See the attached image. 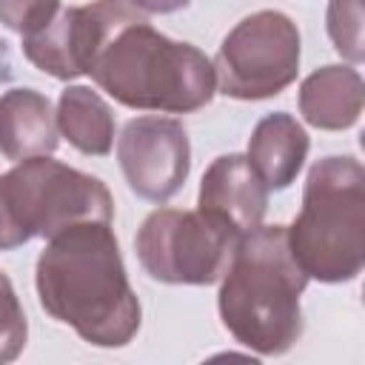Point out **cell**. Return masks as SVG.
<instances>
[{
  "label": "cell",
  "mask_w": 365,
  "mask_h": 365,
  "mask_svg": "<svg viewBox=\"0 0 365 365\" xmlns=\"http://www.w3.org/2000/svg\"><path fill=\"white\" fill-rule=\"evenodd\" d=\"M131 3L137 11H148V14H171L188 6V0H125Z\"/></svg>",
  "instance_id": "obj_18"
},
{
  "label": "cell",
  "mask_w": 365,
  "mask_h": 365,
  "mask_svg": "<svg viewBox=\"0 0 365 365\" xmlns=\"http://www.w3.org/2000/svg\"><path fill=\"white\" fill-rule=\"evenodd\" d=\"M362 77L351 66H325L299 86V111L314 128H351L362 114Z\"/></svg>",
  "instance_id": "obj_12"
},
{
  "label": "cell",
  "mask_w": 365,
  "mask_h": 365,
  "mask_svg": "<svg viewBox=\"0 0 365 365\" xmlns=\"http://www.w3.org/2000/svg\"><path fill=\"white\" fill-rule=\"evenodd\" d=\"M240 237L242 231L211 211L157 208L143 220L134 248L151 279L211 285L225 274Z\"/></svg>",
  "instance_id": "obj_6"
},
{
  "label": "cell",
  "mask_w": 365,
  "mask_h": 365,
  "mask_svg": "<svg viewBox=\"0 0 365 365\" xmlns=\"http://www.w3.org/2000/svg\"><path fill=\"white\" fill-rule=\"evenodd\" d=\"M299 268L319 282H348L365 265V171L354 157H325L305 180L302 208L288 228Z\"/></svg>",
  "instance_id": "obj_4"
},
{
  "label": "cell",
  "mask_w": 365,
  "mask_h": 365,
  "mask_svg": "<svg viewBox=\"0 0 365 365\" xmlns=\"http://www.w3.org/2000/svg\"><path fill=\"white\" fill-rule=\"evenodd\" d=\"M145 20L125 0H94L88 6L60 9L43 29L23 37V54L40 71L71 80L91 74L103 48L131 23Z\"/></svg>",
  "instance_id": "obj_8"
},
{
  "label": "cell",
  "mask_w": 365,
  "mask_h": 365,
  "mask_svg": "<svg viewBox=\"0 0 365 365\" xmlns=\"http://www.w3.org/2000/svg\"><path fill=\"white\" fill-rule=\"evenodd\" d=\"M299 31L282 11H254L240 20L214 57L222 94L234 100H265L297 80Z\"/></svg>",
  "instance_id": "obj_7"
},
{
  "label": "cell",
  "mask_w": 365,
  "mask_h": 365,
  "mask_svg": "<svg viewBox=\"0 0 365 365\" xmlns=\"http://www.w3.org/2000/svg\"><path fill=\"white\" fill-rule=\"evenodd\" d=\"M108 188L77 168L48 157L20 160L0 174V251L34 237H54L77 222H111Z\"/></svg>",
  "instance_id": "obj_5"
},
{
  "label": "cell",
  "mask_w": 365,
  "mask_h": 365,
  "mask_svg": "<svg viewBox=\"0 0 365 365\" xmlns=\"http://www.w3.org/2000/svg\"><path fill=\"white\" fill-rule=\"evenodd\" d=\"M26 314L14 294L11 279L0 271V362H11L26 345Z\"/></svg>",
  "instance_id": "obj_16"
},
{
  "label": "cell",
  "mask_w": 365,
  "mask_h": 365,
  "mask_svg": "<svg viewBox=\"0 0 365 365\" xmlns=\"http://www.w3.org/2000/svg\"><path fill=\"white\" fill-rule=\"evenodd\" d=\"M34 282L43 311L97 348H123L140 328L111 222H77L48 237Z\"/></svg>",
  "instance_id": "obj_1"
},
{
  "label": "cell",
  "mask_w": 365,
  "mask_h": 365,
  "mask_svg": "<svg viewBox=\"0 0 365 365\" xmlns=\"http://www.w3.org/2000/svg\"><path fill=\"white\" fill-rule=\"evenodd\" d=\"M94 83L117 103L140 111L188 114L217 91L214 63L191 43H177L148 20L125 26L97 57Z\"/></svg>",
  "instance_id": "obj_3"
},
{
  "label": "cell",
  "mask_w": 365,
  "mask_h": 365,
  "mask_svg": "<svg viewBox=\"0 0 365 365\" xmlns=\"http://www.w3.org/2000/svg\"><path fill=\"white\" fill-rule=\"evenodd\" d=\"M328 37L348 63H362V0L328 3Z\"/></svg>",
  "instance_id": "obj_15"
},
{
  "label": "cell",
  "mask_w": 365,
  "mask_h": 365,
  "mask_svg": "<svg viewBox=\"0 0 365 365\" xmlns=\"http://www.w3.org/2000/svg\"><path fill=\"white\" fill-rule=\"evenodd\" d=\"M308 145L305 128L291 114L277 111L257 123L248 140V163L268 188L279 191L297 180L308 157Z\"/></svg>",
  "instance_id": "obj_13"
},
{
  "label": "cell",
  "mask_w": 365,
  "mask_h": 365,
  "mask_svg": "<svg viewBox=\"0 0 365 365\" xmlns=\"http://www.w3.org/2000/svg\"><path fill=\"white\" fill-rule=\"evenodd\" d=\"M200 208L228 220L237 231H251L262 222L268 208V185L259 180L248 157H217L200 182Z\"/></svg>",
  "instance_id": "obj_10"
},
{
  "label": "cell",
  "mask_w": 365,
  "mask_h": 365,
  "mask_svg": "<svg viewBox=\"0 0 365 365\" xmlns=\"http://www.w3.org/2000/svg\"><path fill=\"white\" fill-rule=\"evenodd\" d=\"M60 134L83 154L103 157L114 143V114L88 86H68L57 103Z\"/></svg>",
  "instance_id": "obj_14"
},
{
  "label": "cell",
  "mask_w": 365,
  "mask_h": 365,
  "mask_svg": "<svg viewBox=\"0 0 365 365\" xmlns=\"http://www.w3.org/2000/svg\"><path fill=\"white\" fill-rule=\"evenodd\" d=\"M220 279V317L240 345L277 356L299 339L308 274L288 248L285 225L259 222L245 231Z\"/></svg>",
  "instance_id": "obj_2"
},
{
  "label": "cell",
  "mask_w": 365,
  "mask_h": 365,
  "mask_svg": "<svg viewBox=\"0 0 365 365\" xmlns=\"http://www.w3.org/2000/svg\"><path fill=\"white\" fill-rule=\"evenodd\" d=\"M117 160L128 188L151 202L171 200L191 168V145L180 120L137 117L117 140Z\"/></svg>",
  "instance_id": "obj_9"
},
{
  "label": "cell",
  "mask_w": 365,
  "mask_h": 365,
  "mask_svg": "<svg viewBox=\"0 0 365 365\" xmlns=\"http://www.w3.org/2000/svg\"><path fill=\"white\" fill-rule=\"evenodd\" d=\"M57 111L34 88H11L0 97V151L6 160L48 157L57 148Z\"/></svg>",
  "instance_id": "obj_11"
},
{
  "label": "cell",
  "mask_w": 365,
  "mask_h": 365,
  "mask_svg": "<svg viewBox=\"0 0 365 365\" xmlns=\"http://www.w3.org/2000/svg\"><path fill=\"white\" fill-rule=\"evenodd\" d=\"M60 11V0H0V23L20 37L43 29Z\"/></svg>",
  "instance_id": "obj_17"
}]
</instances>
